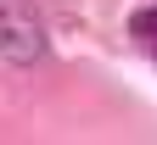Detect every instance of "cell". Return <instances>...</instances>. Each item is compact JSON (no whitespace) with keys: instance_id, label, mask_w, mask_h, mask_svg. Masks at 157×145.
Returning <instances> with one entry per match:
<instances>
[{"instance_id":"7a4b0ae2","label":"cell","mask_w":157,"mask_h":145,"mask_svg":"<svg viewBox=\"0 0 157 145\" xmlns=\"http://www.w3.org/2000/svg\"><path fill=\"white\" fill-rule=\"evenodd\" d=\"M151 45H157V39H151Z\"/></svg>"},{"instance_id":"6da1fadb","label":"cell","mask_w":157,"mask_h":145,"mask_svg":"<svg viewBox=\"0 0 157 145\" xmlns=\"http://www.w3.org/2000/svg\"><path fill=\"white\" fill-rule=\"evenodd\" d=\"M0 56L17 67H34L45 56V23L34 0H0Z\"/></svg>"}]
</instances>
